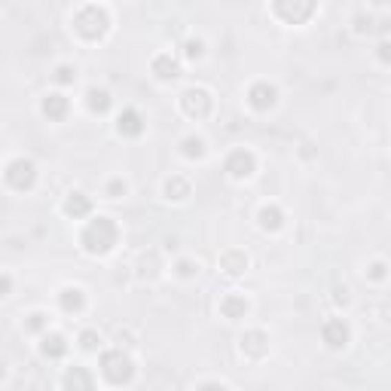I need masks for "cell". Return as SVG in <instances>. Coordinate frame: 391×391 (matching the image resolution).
Masks as SVG:
<instances>
[{"label": "cell", "mask_w": 391, "mask_h": 391, "mask_svg": "<svg viewBox=\"0 0 391 391\" xmlns=\"http://www.w3.org/2000/svg\"><path fill=\"white\" fill-rule=\"evenodd\" d=\"M119 239V230L117 223H113L110 217H98V220H89V226L83 230V248H86L89 254H108L113 251V245H117Z\"/></svg>", "instance_id": "6da1fadb"}, {"label": "cell", "mask_w": 391, "mask_h": 391, "mask_svg": "<svg viewBox=\"0 0 391 391\" xmlns=\"http://www.w3.org/2000/svg\"><path fill=\"white\" fill-rule=\"evenodd\" d=\"M74 28H77V34H80V37L101 40L104 34H108V28H110L108 10H104V6H95V3L83 6V10L74 16Z\"/></svg>", "instance_id": "7a4b0ae2"}, {"label": "cell", "mask_w": 391, "mask_h": 391, "mask_svg": "<svg viewBox=\"0 0 391 391\" xmlns=\"http://www.w3.org/2000/svg\"><path fill=\"white\" fill-rule=\"evenodd\" d=\"M101 373L104 379L113 382V385H126V382L134 376V364L129 354H123L119 348H113V352H104L101 354Z\"/></svg>", "instance_id": "3957f363"}, {"label": "cell", "mask_w": 391, "mask_h": 391, "mask_svg": "<svg viewBox=\"0 0 391 391\" xmlns=\"http://www.w3.org/2000/svg\"><path fill=\"white\" fill-rule=\"evenodd\" d=\"M34 181H37V168L31 159H12L6 166V183L12 190H31Z\"/></svg>", "instance_id": "277c9868"}, {"label": "cell", "mask_w": 391, "mask_h": 391, "mask_svg": "<svg viewBox=\"0 0 391 391\" xmlns=\"http://www.w3.org/2000/svg\"><path fill=\"white\" fill-rule=\"evenodd\" d=\"M181 108H183L187 117L202 119V117H208L211 113V95L205 89H187L181 95Z\"/></svg>", "instance_id": "5b68a950"}, {"label": "cell", "mask_w": 391, "mask_h": 391, "mask_svg": "<svg viewBox=\"0 0 391 391\" xmlns=\"http://www.w3.org/2000/svg\"><path fill=\"white\" fill-rule=\"evenodd\" d=\"M272 12L279 19H284L288 25H303L305 19L315 12V3H309V0H303V3H288V0H279V3L272 6Z\"/></svg>", "instance_id": "8992f818"}, {"label": "cell", "mask_w": 391, "mask_h": 391, "mask_svg": "<svg viewBox=\"0 0 391 391\" xmlns=\"http://www.w3.org/2000/svg\"><path fill=\"white\" fill-rule=\"evenodd\" d=\"M254 168H257V159L248 150H232L230 159H226V172L232 177H248V174H254Z\"/></svg>", "instance_id": "52a82bcc"}, {"label": "cell", "mask_w": 391, "mask_h": 391, "mask_svg": "<svg viewBox=\"0 0 391 391\" xmlns=\"http://www.w3.org/2000/svg\"><path fill=\"white\" fill-rule=\"evenodd\" d=\"M275 86H269V83H254L251 92H248V101H251L254 110H269L275 104Z\"/></svg>", "instance_id": "ba28073f"}, {"label": "cell", "mask_w": 391, "mask_h": 391, "mask_svg": "<svg viewBox=\"0 0 391 391\" xmlns=\"http://www.w3.org/2000/svg\"><path fill=\"white\" fill-rule=\"evenodd\" d=\"M321 337H324V343L330 348H343L348 343V327H345L343 318H330V321L324 324Z\"/></svg>", "instance_id": "9c48e42d"}, {"label": "cell", "mask_w": 391, "mask_h": 391, "mask_svg": "<svg viewBox=\"0 0 391 391\" xmlns=\"http://www.w3.org/2000/svg\"><path fill=\"white\" fill-rule=\"evenodd\" d=\"M241 352L251 354V358H263L269 352V337L263 330H248L241 337Z\"/></svg>", "instance_id": "30bf717a"}, {"label": "cell", "mask_w": 391, "mask_h": 391, "mask_svg": "<svg viewBox=\"0 0 391 391\" xmlns=\"http://www.w3.org/2000/svg\"><path fill=\"white\" fill-rule=\"evenodd\" d=\"M65 388L68 391H95V379L86 367H70L65 373Z\"/></svg>", "instance_id": "8fae6325"}, {"label": "cell", "mask_w": 391, "mask_h": 391, "mask_svg": "<svg viewBox=\"0 0 391 391\" xmlns=\"http://www.w3.org/2000/svg\"><path fill=\"white\" fill-rule=\"evenodd\" d=\"M117 129H119V134L138 138V134L144 132V119H141V113L134 108H126L123 113H119V119H117Z\"/></svg>", "instance_id": "7c38bea8"}, {"label": "cell", "mask_w": 391, "mask_h": 391, "mask_svg": "<svg viewBox=\"0 0 391 391\" xmlns=\"http://www.w3.org/2000/svg\"><path fill=\"white\" fill-rule=\"evenodd\" d=\"M220 312H223V318H230V321H236V318H245L248 300H245L241 294H226L223 300H220Z\"/></svg>", "instance_id": "4fadbf2b"}, {"label": "cell", "mask_w": 391, "mask_h": 391, "mask_svg": "<svg viewBox=\"0 0 391 391\" xmlns=\"http://www.w3.org/2000/svg\"><path fill=\"white\" fill-rule=\"evenodd\" d=\"M220 269H223V272H230V275L245 272V269H248L245 251H223V254H220Z\"/></svg>", "instance_id": "5bb4252c"}, {"label": "cell", "mask_w": 391, "mask_h": 391, "mask_svg": "<svg viewBox=\"0 0 391 391\" xmlns=\"http://www.w3.org/2000/svg\"><path fill=\"white\" fill-rule=\"evenodd\" d=\"M153 74L159 77V80H174V77L181 74V65H177V59H172V55H156Z\"/></svg>", "instance_id": "9a60e30c"}, {"label": "cell", "mask_w": 391, "mask_h": 391, "mask_svg": "<svg viewBox=\"0 0 391 391\" xmlns=\"http://www.w3.org/2000/svg\"><path fill=\"white\" fill-rule=\"evenodd\" d=\"M92 211V202H89V196H83V193H70L65 199V214L70 217H86Z\"/></svg>", "instance_id": "2e32d148"}, {"label": "cell", "mask_w": 391, "mask_h": 391, "mask_svg": "<svg viewBox=\"0 0 391 391\" xmlns=\"http://www.w3.org/2000/svg\"><path fill=\"white\" fill-rule=\"evenodd\" d=\"M40 352L46 354V358H61V354L68 352V343L61 333H46L43 343H40Z\"/></svg>", "instance_id": "e0dca14e"}, {"label": "cell", "mask_w": 391, "mask_h": 391, "mask_svg": "<svg viewBox=\"0 0 391 391\" xmlns=\"http://www.w3.org/2000/svg\"><path fill=\"white\" fill-rule=\"evenodd\" d=\"M86 104H89V110H95V113H108L113 98H110L108 89H89L86 92Z\"/></svg>", "instance_id": "ac0fdd59"}, {"label": "cell", "mask_w": 391, "mask_h": 391, "mask_svg": "<svg viewBox=\"0 0 391 391\" xmlns=\"http://www.w3.org/2000/svg\"><path fill=\"white\" fill-rule=\"evenodd\" d=\"M59 303H61V309L65 312H80L83 305H86V297H83L80 288H65L61 290V297H59Z\"/></svg>", "instance_id": "d6986e66"}, {"label": "cell", "mask_w": 391, "mask_h": 391, "mask_svg": "<svg viewBox=\"0 0 391 391\" xmlns=\"http://www.w3.org/2000/svg\"><path fill=\"white\" fill-rule=\"evenodd\" d=\"M43 113L49 119H65L68 117V98L65 95H46Z\"/></svg>", "instance_id": "ffe728a7"}, {"label": "cell", "mask_w": 391, "mask_h": 391, "mask_svg": "<svg viewBox=\"0 0 391 391\" xmlns=\"http://www.w3.org/2000/svg\"><path fill=\"white\" fill-rule=\"evenodd\" d=\"M281 220H284V214H281V208H275V205H266V208L260 211V226L263 230H279Z\"/></svg>", "instance_id": "44dd1931"}, {"label": "cell", "mask_w": 391, "mask_h": 391, "mask_svg": "<svg viewBox=\"0 0 391 391\" xmlns=\"http://www.w3.org/2000/svg\"><path fill=\"white\" fill-rule=\"evenodd\" d=\"M166 193H168V199H187L190 196V183L183 181V177H172V181L166 183Z\"/></svg>", "instance_id": "7402d4cb"}, {"label": "cell", "mask_w": 391, "mask_h": 391, "mask_svg": "<svg viewBox=\"0 0 391 391\" xmlns=\"http://www.w3.org/2000/svg\"><path fill=\"white\" fill-rule=\"evenodd\" d=\"M181 150H183V156H190V159H199V156L205 153V141L202 138H183V144H181Z\"/></svg>", "instance_id": "603a6c76"}, {"label": "cell", "mask_w": 391, "mask_h": 391, "mask_svg": "<svg viewBox=\"0 0 391 391\" xmlns=\"http://www.w3.org/2000/svg\"><path fill=\"white\" fill-rule=\"evenodd\" d=\"M98 343H101V337H98L95 330H83V337H80V345L86 348V352H92V348H98Z\"/></svg>", "instance_id": "cb8c5ba5"}, {"label": "cell", "mask_w": 391, "mask_h": 391, "mask_svg": "<svg viewBox=\"0 0 391 391\" xmlns=\"http://www.w3.org/2000/svg\"><path fill=\"white\" fill-rule=\"evenodd\" d=\"M55 80H59V83H74V68L61 65L59 70H55Z\"/></svg>", "instance_id": "d4e9b609"}, {"label": "cell", "mask_w": 391, "mask_h": 391, "mask_svg": "<svg viewBox=\"0 0 391 391\" xmlns=\"http://www.w3.org/2000/svg\"><path fill=\"white\" fill-rule=\"evenodd\" d=\"M193 272H199V266H193L190 260H183V263H177V275H183V279H190Z\"/></svg>", "instance_id": "484cf974"}, {"label": "cell", "mask_w": 391, "mask_h": 391, "mask_svg": "<svg viewBox=\"0 0 391 391\" xmlns=\"http://www.w3.org/2000/svg\"><path fill=\"white\" fill-rule=\"evenodd\" d=\"M123 193H126V183H123V181H110L108 196H110V199H117V196H123Z\"/></svg>", "instance_id": "4316f807"}, {"label": "cell", "mask_w": 391, "mask_h": 391, "mask_svg": "<svg viewBox=\"0 0 391 391\" xmlns=\"http://www.w3.org/2000/svg\"><path fill=\"white\" fill-rule=\"evenodd\" d=\"M46 324V315H40V312H34L31 321H28V330H40V327Z\"/></svg>", "instance_id": "83f0119b"}, {"label": "cell", "mask_w": 391, "mask_h": 391, "mask_svg": "<svg viewBox=\"0 0 391 391\" xmlns=\"http://www.w3.org/2000/svg\"><path fill=\"white\" fill-rule=\"evenodd\" d=\"M187 55H190V59H199V55H202V43H199V40H190V43H187Z\"/></svg>", "instance_id": "f1b7e54d"}, {"label": "cell", "mask_w": 391, "mask_h": 391, "mask_svg": "<svg viewBox=\"0 0 391 391\" xmlns=\"http://www.w3.org/2000/svg\"><path fill=\"white\" fill-rule=\"evenodd\" d=\"M10 288H12V281L6 279V275H0V297H6V294H10Z\"/></svg>", "instance_id": "f546056e"}, {"label": "cell", "mask_w": 391, "mask_h": 391, "mask_svg": "<svg viewBox=\"0 0 391 391\" xmlns=\"http://www.w3.org/2000/svg\"><path fill=\"white\" fill-rule=\"evenodd\" d=\"M370 275H373V279H382V275H385V263H376L373 272H370Z\"/></svg>", "instance_id": "4dcf8cb0"}, {"label": "cell", "mask_w": 391, "mask_h": 391, "mask_svg": "<svg viewBox=\"0 0 391 391\" xmlns=\"http://www.w3.org/2000/svg\"><path fill=\"white\" fill-rule=\"evenodd\" d=\"M199 391H226V388H223V385H217V382H208V385H202Z\"/></svg>", "instance_id": "1f68e13d"}, {"label": "cell", "mask_w": 391, "mask_h": 391, "mask_svg": "<svg viewBox=\"0 0 391 391\" xmlns=\"http://www.w3.org/2000/svg\"><path fill=\"white\" fill-rule=\"evenodd\" d=\"M379 55H382V61H388V43L379 46Z\"/></svg>", "instance_id": "d6a6232c"}, {"label": "cell", "mask_w": 391, "mask_h": 391, "mask_svg": "<svg viewBox=\"0 0 391 391\" xmlns=\"http://www.w3.org/2000/svg\"><path fill=\"white\" fill-rule=\"evenodd\" d=\"M0 379H3V361H0Z\"/></svg>", "instance_id": "836d02e7"}]
</instances>
